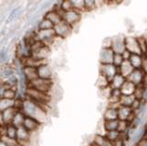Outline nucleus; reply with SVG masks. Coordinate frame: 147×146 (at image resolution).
I'll return each mask as SVG.
<instances>
[{
    "label": "nucleus",
    "instance_id": "obj_1",
    "mask_svg": "<svg viewBox=\"0 0 147 146\" xmlns=\"http://www.w3.org/2000/svg\"><path fill=\"white\" fill-rule=\"evenodd\" d=\"M46 107L47 106H41V105L26 98L24 99V102H23V107L21 110L26 116L34 118L42 124L47 120L46 109L44 108Z\"/></svg>",
    "mask_w": 147,
    "mask_h": 146
},
{
    "label": "nucleus",
    "instance_id": "obj_2",
    "mask_svg": "<svg viewBox=\"0 0 147 146\" xmlns=\"http://www.w3.org/2000/svg\"><path fill=\"white\" fill-rule=\"evenodd\" d=\"M25 95L27 98H29L32 100V101L41 105V106H47L51 102V99H52L51 94L41 92V91H39L32 87H29V86H28L26 89Z\"/></svg>",
    "mask_w": 147,
    "mask_h": 146
},
{
    "label": "nucleus",
    "instance_id": "obj_3",
    "mask_svg": "<svg viewBox=\"0 0 147 146\" xmlns=\"http://www.w3.org/2000/svg\"><path fill=\"white\" fill-rule=\"evenodd\" d=\"M53 80L52 79H43V78H36L33 81H30L28 83L29 87L35 88L39 91L44 93H51V91L53 89Z\"/></svg>",
    "mask_w": 147,
    "mask_h": 146
},
{
    "label": "nucleus",
    "instance_id": "obj_4",
    "mask_svg": "<svg viewBox=\"0 0 147 146\" xmlns=\"http://www.w3.org/2000/svg\"><path fill=\"white\" fill-rule=\"evenodd\" d=\"M36 40L43 42L46 46H49L50 43L53 42L55 37H57L54 29L52 30H40L35 35Z\"/></svg>",
    "mask_w": 147,
    "mask_h": 146
},
{
    "label": "nucleus",
    "instance_id": "obj_5",
    "mask_svg": "<svg viewBox=\"0 0 147 146\" xmlns=\"http://www.w3.org/2000/svg\"><path fill=\"white\" fill-rule=\"evenodd\" d=\"M118 73H119V68L117 66H115L113 63H100L99 74L104 75L109 81V83Z\"/></svg>",
    "mask_w": 147,
    "mask_h": 146
},
{
    "label": "nucleus",
    "instance_id": "obj_6",
    "mask_svg": "<svg viewBox=\"0 0 147 146\" xmlns=\"http://www.w3.org/2000/svg\"><path fill=\"white\" fill-rule=\"evenodd\" d=\"M30 137L31 132L28 131L24 126L18 128L17 140L20 146H29L30 143Z\"/></svg>",
    "mask_w": 147,
    "mask_h": 146
},
{
    "label": "nucleus",
    "instance_id": "obj_7",
    "mask_svg": "<svg viewBox=\"0 0 147 146\" xmlns=\"http://www.w3.org/2000/svg\"><path fill=\"white\" fill-rule=\"evenodd\" d=\"M72 26L66 23L65 21L63 20L59 24L54 26V31L56 33V36L59 38H66L72 32Z\"/></svg>",
    "mask_w": 147,
    "mask_h": 146
},
{
    "label": "nucleus",
    "instance_id": "obj_8",
    "mask_svg": "<svg viewBox=\"0 0 147 146\" xmlns=\"http://www.w3.org/2000/svg\"><path fill=\"white\" fill-rule=\"evenodd\" d=\"M20 110L16 107H13L10 108L5 109L1 111V115H0V120H1V125H7L12 123L14 118H15L17 112Z\"/></svg>",
    "mask_w": 147,
    "mask_h": 146
},
{
    "label": "nucleus",
    "instance_id": "obj_9",
    "mask_svg": "<svg viewBox=\"0 0 147 146\" xmlns=\"http://www.w3.org/2000/svg\"><path fill=\"white\" fill-rule=\"evenodd\" d=\"M125 46L126 50L131 53L135 54H142V50L140 48V44L138 42V39L133 37H127L125 38Z\"/></svg>",
    "mask_w": 147,
    "mask_h": 146
},
{
    "label": "nucleus",
    "instance_id": "obj_10",
    "mask_svg": "<svg viewBox=\"0 0 147 146\" xmlns=\"http://www.w3.org/2000/svg\"><path fill=\"white\" fill-rule=\"evenodd\" d=\"M80 17H81L80 11L77 9H74L71 11L64 12V14L63 16V20H64L66 23L73 27L80 20Z\"/></svg>",
    "mask_w": 147,
    "mask_h": 146
},
{
    "label": "nucleus",
    "instance_id": "obj_11",
    "mask_svg": "<svg viewBox=\"0 0 147 146\" xmlns=\"http://www.w3.org/2000/svg\"><path fill=\"white\" fill-rule=\"evenodd\" d=\"M115 52L111 48H102L99 54L100 63H113Z\"/></svg>",
    "mask_w": 147,
    "mask_h": 146
},
{
    "label": "nucleus",
    "instance_id": "obj_12",
    "mask_svg": "<svg viewBox=\"0 0 147 146\" xmlns=\"http://www.w3.org/2000/svg\"><path fill=\"white\" fill-rule=\"evenodd\" d=\"M111 48L115 53H121L122 54L124 51L126 50L125 46V39L117 37L115 39H112L111 40Z\"/></svg>",
    "mask_w": 147,
    "mask_h": 146
},
{
    "label": "nucleus",
    "instance_id": "obj_13",
    "mask_svg": "<svg viewBox=\"0 0 147 146\" xmlns=\"http://www.w3.org/2000/svg\"><path fill=\"white\" fill-rule=\"evenodd\" d=\"M40 125H41V123L37 120L36 118L28 117V116H26L24 124H23V126H24L30 132H31V133H33V132H36L38 131L40 129Z\"/></svg>",
    "mask_w": 147,
    "mask_h": 146
},
{
    "label": "nucleus",
    "instance_id": "obj_14",
    "mask_svg": "<svg viewBox=\"0 0 147 146\" xmlns=\"http://www.w3.org/2000/svg\"><path fill=\"white\" fill-rule=\"evenodd\" d=\"M144 75H145V73L142 69H134L131 74L128 76L127 80L131 81V83H133L135 85H139L142 84Z\"/></svg>",
    "mask_w": 147,
    "mask_h": 146
},
{
    "label": "nucleus",
    "instance_id": "obj_15",
    "mask_svg": "<svg viewBox=\"0 0 147 146\" xmlns=\"http://www.w3.org/2000/svg\"><path fill=\"white\" fill-rule=\"evenodd\" d=\"M44 63H47L46 60H40V59H37L32 55H29L23 58V65H24V66L38 68L39 66L44 65Z\"/></svg>",
    "mask_w": 147,
    "mask_h": 146
},
{
    "label": "nucleus",
    "instance_id": "obj_16",
    "mask_svg": "<svg viewBox=\"0 0 147 146\" xmlns=\"http://www.w3.org/2000/svg\"><path fill=\"white\" fill-rule=\"evenodd\" d=\"M23 75L26 78L27 82L29 83L30 81H33L36 78H38V69L35 67H30V66H24L23 67Z\"/></svg>",
    "mask_w": 147,
    "mask_h": 146
},
{
    "label": "nucleus",
    "instance_id": "obj_17",
    "mask_svg": "<svg viewBox=\"0 0 147 146\" xmlns=\"http://www.w3.org/2000/svg\"><path fill=\"white\" fill-rule=\"evenodd\" d=\"M37 69H38V75L40 78L53 80V71L48 65V63H44V65L39 66Z\"/></svg>",
    "mask_w": 147,
    "mask_h": 146
},
{
    "label": "nucleus",
    "instance_id": "obj_18",
    "mask_svg": "<svg viewBox=\"0 0 147 146\" xmlns=\"http://www.w3.org/2000/svg\"><path fill=\"white\" fill-rule=\"evenodd\" d=\"M133 70H134V67L132 66V65L129 60H125L122 63V65L119 67V73L125 77V78H128V76L131 74Z\"/></svg>",
    "mask_w": 147,
    "mask_h": 146
},
{
    "label": "nucleus",
    "instance_id": "obj_19",
    "mask_svg": "<svg viewBox=\"0 0 147 146\" xmlns=\"http://www.w3.org/2000/svg\"><path fill=\"white\" fill-rule=\"evenodd\" d=\"M126 80L127 78H125L123 75H121L119 73H118V74L112 78V80L110 81L109 86L112 89H121Z\"/></svg>",
    "mask_w": 147,
    "mask_h": 146
},
{
    "label": "nucleus",
    "instance_id": "obj_20",
    "mask_svg": "<svg viewBox=\"0 0 147 146\" xmlns=\"http://www.w3.org/2000/svg\"><path fill=\"white\" fill-rule=\"evenodd\" d=\"M103 118L105 120H119L118 108L107 107L103 113Z\"/></svg>",
    "mask_w": 147,
    "mask_h": 146
},
{
    "label": "nucleus",
    "instance_id": "obj_21",
    "mask_svg": "<svg viewBox=\"0 0 147 146\" xmlns=\"http://www.w3.org/2000/svg\"><path fill=\"white\" fill-rule=\"evenodd\" d=\"M135 89H136V85L133 83H131V81L126 80L125 83L121 86V91L122 95H133Z\"/></svg>",
    "mask_w": 147,
    "mask_h": 146
},
{
    "label": "nucleus",
    "instance_id": "obj_22",
    "mask_svg": "<svg viewBox=\"0 0 147 146\" xmlns=\"http://www.w3.org/2000/svg\"><path fill=\"white\" fill-rule=\"evenodd\" d=\"M129 61L131 62L132 66L134 67V69H141L142 63V54H135L131 53V55L129 59Z\"/></svg>",
    "mask_w": 147,
    "mask_h": 146
},
{
    "label": "nucleus",
    "instance_id": "obj_23",
    "mask_svg": "<svg viewBox=\"0 0 147 146\" xmlns=\"http://www.w3.org/2000/svg\"><path fill=\"white\" fill-rule=\"evenodd\" d=\"M135 97L134 95H122L121 99H119V104L122 106L126 107H131L132 106L133 102L135 101Z\"/></svg>",
    "mask_w": 147,
    "mask_h": 146
},
{
    "label": "nucleus",
    "instance_id": "obj_24",
    "mask_svg": "<svg viewBox=\"0 0 147 146\" xmlns=\"http://www.w3.org/2000/svg\"><path fill=\"white\" fill-rule=\"evenodd\" d=\"M25 118H26V115L24 113H23L22 110H18L16 114L15 118H14V120L12 121V124L15 125L17 128L18 127H21L24 124V121H25Z\"/></svg>",
    "mask_w": 147,
    "mask_h": 146
},
{
    "label": "nucleus",
    "instance_id": "obj_25",
    "mask_svg": "<svg viewBox=\"0 0 147 146\" xmlns=\"http://www.w3.org/2000/svg\"><path fill=\"white\" fill-rule=\"evenodd\" d=\"M121 96L122 94H121V89H112L109 98H108L109 103H111V104L119 103V99H121Z\"/></svg>",
    "mask_w": 147,
    "mask_h": 146
},
{
    "label": "nucleus",
    "instance_id": "obj_26",
    "mask_svg": "<svg viewBox=\"0 0 147 146\" xmlns=\"http://www.w3.org/2000/svg\"><path fill=\"white\" fill-rule=\"evenodd\" d=\"M15 104H16V99L0 98V109H1V111L15 107Z\"/></svg>",
    "mask_w": 147,
    "mask_h": 146
},
{
    "label": "nucleus",
    "instance_id": "obj_27",
    "mask_svg": "<svg viewBox=\"0 0 147 146\" xmlns=\"http://www.w3.org/2000/svg\"><path fill=\"white\" fill-rule=\"evenodd\" d=\"M119 120H104V129L106 131H117L119 128Z\"/></svg>",
    "mask_w": 147,
    "mask_h": 146
},
{
    "label": "nucleus",
    "instance_id": "obj_28",
    "mask_svg": "<svg viewBox=\"0 0 147 146\" xmlns=\"http://www.w3.org/2000/svg\"><path fill=\"white\" fill-rule=\"evenodd\" d=\"M17 134H18V128L13 125L12 123L6 125V135L9 138L17 139Z\"/></svg>",
    "mask_w": 147,
    "mask_h": 146
},
{
    "label": "nucleus",
    "instance_id": "obj_29",
    "mask_svg": "<svg viewBox=\"0 0 147 146\" xmlns=\"http://www.w3.org/2000/svg\"><path fill=\"white\" fill-rule=\"evenodd\" d=\"M0 98H8V99H17V90L15 89V87L7 88Z\"/></svg>",
    "mask_w": 147,
    "mask_h": 146
},
{
    "label": "nucleus",
    "instance_id": "obj_30",
    "mask_svg": "<svg viewBox=\"0 0 147 146\" xmlns=\"http://www.w3.org/2000/svg\"><path fill=\"white\" fill-rule=\"evenodd\" d=\"M105 136H106V138H107L109 141H115L116 140H118L119 138H121V133L118 130L117 131H106Z\"/></svg>",
    "mask_w": 147,
    "mask_h": 146
},
{
    "label": "nucleus",
    "instance_id": "obj_31",
    "mask_svg": "<svg viewBox=\"0 0 147 146\" xmlns=\"http://www.w3.org/2000/svg\"><path fill=\"white\" fill-rule=\"evenodd\" d=\"M96 86L99 88V89H103L109 86V81L106 78V77L102 75L99 74V76L98 80H96Z\"/></svg>",
    "mask_w": 147,
    "mask_h": 146
},
{
    "label": "nucleus",
    "instance_id": "obj_32",
    "mask_svg": "<svg viewBox=\"0 0 147 146\" xmlns=\"http://www.w3.org/2000/svg\"><path fill=\"white\" fill-rule=\"evenodd\" d=\"M39 28L40 30H52V29H54V25L52 23V21H50L48 19L44 17V19L40 22Z\"/></svg>",
    "mask_w": 147,
    "mask_h": 146
},
{
    "label": "nucleus",
    "instance_id": "obj_33",
    "mask_svg": "<svg viewBox=\"0 0 147 146\" xmlns=\"http://www.w3.org/2000/svg\"><path fill=\"white\" fill-rule=\"evenodd\" d=\"M60 7H61L62 10H63L64 12L71 11V10L75 9V7H74V4L72 3L71 0H63Z\"/></svg>",
    "mask_w": 147,
    "mask_h": 146
},
{
    "label": "nucleus",
    "instance_id": "obj_34",
    "mask_svg": "<svg viewBox=\"0 0 147 146\" xmlns=\"http://www.w3.org/2000/svg\"><path fill=\"white\" fill-rule=\"evenodd\" d=\"M144 89H145V86L141 84L139 85H136V89L134 91V97L136 99H139V100H142V98H144Z\"/></svg>",
    "mask_w": 147,
    "mask_h": 146
},
{
    "label": "nucleus",
    "instance_id": "obj_35",
    "mask_svg": "<svg viewBox=\"0 0 147 146\" xmlns=\"http://www.w3.org/2000/svg\"><path fill=\"white\" fill-rule=\"evenodd\" d=\"M106 141H107V138H106V136L104 134L98 133L93 137V141H92V143H94L99 146H103Z\"/></svg>",
    "mask_w": 147,
    "mask_h": 146
},
{
    "label": "nucleus",
    "instance_id": "obj_36",
    "mask_svg": "<svg viewBox=\"0 0 147 146\" xmlns=\"http://www.w3.org/2000/svg\"><path fill=\"white\" fill-rule=\"evenodd\" d=\"M51 92H52V96H51V97L55 98V100H58V101L63 97V90L60 88L59 86H55V87H53V89H52Z\"/></svg>",
    "mask_w": 147,
    "mask_h": 146
},
{
    "label": "nucleus",
    "instance_id": "obj_37",
    "mask_svg": "<svg viewBox=\"0 0 147 146\" xmlns=\"http://www.w3.org/2000/svg\"><path fill=\"white\" fill-rule=\"evenodd\" d=\"M129 128H130V122L127 120H119L118 131L121 132V133H125V132H127Z\"/></svg>",
    "mask_w": 147,
    "mask_h": 146
},
{
    "label": "nucleus",
    "instance_id": "obj_38",
    "mask_svg": "<svg viewBox=\"0 0 147 146\" xmlns=\"http://www.w3.org/2000/svg\"><path fill=\"white\" fill-rule=\"evenodd\" d=\"M125 61L122 56V54L121 53H115L114 58H113V65L115 66H117L118 68L122 65V63Z\"/></svg>",
    "mask_w": 147,
    "mask_h": 146
},
{
    "label": "nucleus",
    "instance_id": "obj_39",
    "mask_svg": "<svg viewBox=\"0 0 147 146\" xmlns=\"http://www.w3.org/2000/svg\"><path fill=\"white\" fill-rule=\"evenodd\" d=\"M72 3L74 4V7H75V9L77 10H83L85 9V0H71Z\"/></svg>",
    "mask_w": 147,
    "mask_h": 146
},
{
    "label": "nucleus",
    "instance_id": "obj_40",
    "mask_svg": "<svg viewBox=\"0 0 147 146\" xmlns=\"http://www.w3.org/2000/svg\"><path fill=\"white\" fill-rule=\"evenodd\" d=\"M96 7V4L95 0H85V9L86 10H93Z\"/></svg>",
    "mask_w": 147,
    "mask_h": 146
},
{
    "label": "nucleus",
    "instance_id": "obj_41",
    "mask_svg": "<svg viewBox=\"0 0 147 146\" xmlns=\"http://www.w3.org/2000/svg\"><path fill=\"white\" fill-rule=\"evenodd\" d=\"M135 146H147V139L144 137V138L141 139L138 143H136Z\"/></svg>",
    "mask_w": 147,
    "mask_h": 146
},
{
    "label": "nucleus",
    "instance_id": "obj_42",
    "mask_svg": "<svg viewBox=\"0 0 147 146\" xmlns=\"http://www.w3.org/2000/svg\"><path fill=\"white\" fill-rule=\"evenodd\" d=\"M131 53L129 52V51H127V50H125V51H124V52L122 53V56L124 58V60H129V59H130V57H131Z\"/></svg>",
    "mask_w": 147,
    "mask_h": 146
},
{
    "label": "nucleus",
    "instance_id": "obj_43",
    "mask_svg": "<svg viewBox=\"0 0 147 146\" xmlns=\"http://www.w3.org/2000/svg\"><path fill=\"white\" fill-rule=\"evenodd\" d=\"M96 1V7H101L103 5V4L107 1V0H95Z\"/></svg>",
    "mask_w": 147,
    "mask_h": 146
},
{
    "label": "nucleus",
    "instance_id": "obj_44",
    "mask_svg": "<svg viewBox=\"0 0 147 146\" xmlns=\"http://www.w3.org/2000/svg\"><path fill=\"white\" fill-rule=\"evenodd\" d=\"M142 101H144L147 103V86H145L144 93V98H142Z\"/></svg>",
    "mask_w": 147,
    "mask_h": 146
},
{
    "label": "nucleus",
    "instance_id": "obj_45",
    "mask_svg": "<svg viewBox=\"0 0 147 146\" xmlns=\"http://www.w3.org/2000/svg\"><path fill=\"white\" fill-rule=\"evenodd\" d=\"M103 146H114L113 144V141H110L107 139V141H105V143L103 144Z\"/></svg>",
    "mask_w": 147,
    "mask_h": 146
},
{
    "label": "nucleus",
    "instance_id": "obj_46",
    "mask_svg": "<svg viewBox=\"0 0 147 146\" xmlns=\"http://www.w3.org/2000/svg\"><path fill=\"white\" fill-rule=\"evenodd\" d=\"M109 2H111V3H114V4H119L121 3L123 0H108Z\"/></svg>",
    "mask_w": 147,
    "mask_h": 146
},
{
    "label": "nucleus",
    "instance_id": "obj_47",
    "mask_svg": "<svg viewBox=\"0 0 147 146\" xmlns=\"http://www.w3.org/2000/svg\"><path fill=\"white\" fill-rule=\"evenodd\" d=\"M89 146H99V145H98V144H96V143H91Z\"/></svg>",
    "mask_w": 147,
    "mask_h": 146
},
{
    "label": "nucleus",
    "instance_id": "obj_48",
    "mask_svg": "<svg viewBox=\"0 0 147 146\" xmlns=\"http://www.w3.org/2000/svg\"><path fill=\"white\" fill-rule=\"evenodd\" d=\"M107 1H108V0H107Z\"/></svg>",
    "mask_w": 147,
    "mask_h": 146
}]
</instances>
